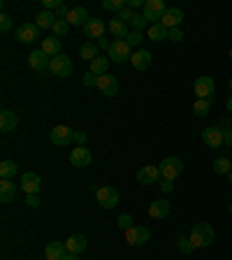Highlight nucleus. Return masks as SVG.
Listing matches in <instances>:
<instances>
[{"label": "nucleus", "mask_w": 232, "mask_h": 260, "mask_svg": "<svg viewBox=\"0 0 232 260\" xmlns=\"http://www.w3.org/2000/svg\"><path fill=\"white\" fill-rule=\"evenodd\" d=\"M195 95L200 100H209L214 98V79L211 77H200L195 82Z\"/></svg>", "instance_id": "obj_16"}, {"label": "nucleus", "mask_w": 232, "mask_h": 260, "mask_svg": "<svg viewBox=\"0 0 232 260\" xmlns=\"http://www.w3.org/2000/svg\"><path fill=\"white\" fill-rule=\"evenodd\" d=\"M230 89H232V79H230Z\"/></svg>", "instance_id": "obj_56"}, {"label": "nucleus", "mask_w": 232, "mask_h": 260, "mask_svg": "<svg viewBox=\"0 0 232 260\" xmlns=\"http://www.w3.org/2000/svg\"><path fill=\"white\" fill-rule=\"evenodd\" d=\"M167 40H172V42H181L183 40L181 28H170V30H167Z\"/></svg>", "instance_id": "obj_43"}, {"label": "nucleus", "mask_w": 232, "mask_h": 260, "mask_svg": "<svg viewBox=\"0 0 232 260\" xmlns=\"http://www.w3.org/2000/svg\"><path fill=\"white\" fill-rule=\"evenodd\" d=\"M202 142H205L207 146H214V149L223 146V130L218 126L205 128V130H202Z\"/></svg>", "instance_id": "obj_14"}, {"label": "nucleus", "mask_w": 232, "mask_h": 260, "mask_svg": "<svg viewBox=\"0 0 232 260\" xmlns=\"http://www.w3.org/2000/svg\"><path fill=\"white\" fill-rule=\"evenodd\" d=\"M98 89H100V93H105L107 98H114V95L119 93V79L107 72V75H102V77L98 79Z\"/></svg>", "instance_id": "obj_12"}, {"label": "nucleus", "mask_w": 232, "mask_h": 260, "mask_svg": "<svg viewBox=\"0 0 232 260\" xmlns=\"http://www.w3.org/2000/svg\"><path fill=\"white\" fill-rule=\"evenodd\" d=\"M51 30H54L56 38H63V35H67V30H70V23H67L65 19H58V21L54 23V28H51Z\"/></svg>", "instance_id": "obj_37"}, {"label": "nucleus", "mask_w": 232, "mask_h": 260, "mask_svg": "<svg viewBox=\"0 0 232 260\" xmlns=\"http://www.w3.org/2000/svg\"><path fill=\"white\" fill-rule=\"evenodd\" d=\"M214 172L216 174H230L232 172V161L225 158V156H218L214 161Z\"/></svg>", "instance_id": "obj_33"}, {"label": "nucleus", "mask_w": 232, "mask_h": 260, "mask_svg": "<svg viewBox=\"0 0 232 260\" xmlns=\"http://www.w3.org/2000/svg\"><path fill=\"white\" fill-rule=\"evenodd\" d=\"M183 21V12L181 7H170V10L165 12V17H163V26L170 30V28H179V23Z\"/></svg>", "instance_id": "obj_20"}, {"label": "nucleus", "mask_w": 232, "mask_h": 260, "mask_svg": "<svg viewBox=\"0 0 232 260\" xmlns=\"http://www.w3.org/2000/svg\"><path fill=\"white\" fill-rule=\"evenodd\" d=\"M70 163H72V167H89L91 163H93V156H91L89 146H77V149H72Z\"/></svg>", "instance_id": "obj_10"}, {"label": "nucleus", "mask_w": 232, "mask_h": 260, "mask_svg": "<svg viewBox=\"0 0 232 260\" xmlns=\"http://www.w3.org/2000/svg\"><path fill=\"white\" fill-rule=\"evenodd\" d=\"M218 128H221L223 133H225V130H232V128H230V119H221V121H218Z\"/></svg>", "instance_id": "obj_49"}, {"label": "nucleus", "mask_w": 232, "mask_h": 260, "mask_svg": "<svg viewBox=\"0 0 232 260\" xmlns=\"http://www.w3.org/2000/svg\"><path fill=\"white\" fill-rule=\"evenodd\" d=\"M19 126V117L12 109H3L0 112V130L3 133H12Z\"/></svg>", "instance_id": "obj_21"}, {"label": "nucleus", "mask_w": 232, "mask_h": 260, "mask_svg": "<svg viewBox=\"0 0 232 260\" xmlns=\"http://www.w3.org/2000/svg\"><path fill=\"white\" fill-rule=\"evenodd\" d=\"M109 58L107 56H98L95 61H91V72L93 75H98V77H102V75H107V70H109Z\"/></svg>", "instance_id": "obj_28"}, {"label": "nucleus", "mask_w": 232, "mask_h": 260, "mask_svg": "<svg viewBox=\"0 0 232 260\" xmlns=\"http://www.w3.org/2000/svg\"><path fill=\"white\" fill-rule=\"evenodd\" d=\"M105 30H107V26H105V21H102V19H91V21L84 26V35L89 38V42L93 38L100 40L102 35H105Z\"/></svg>", "instance_id": "obj_17"}, {"label": "nucleus", "mask_w": 232, "mask_h": 260, "mask_svg": "<svg viewBox=\"0 0 232 260\" xmlns=\"http://www.w3.org/2000/svg\"><path fill=\"white\" fill-rule=\"evenodd\" d=\"M19 172V165L14 161H3L0 163V179H14V174Z\"/></svg>", "instance_id": "obj_30"}, {"label": "nucleus", "mask_w": 232, "mask_h": 260, "mask_svg": "<svg viewBox=\"0 0 232 260\" xmlns=\"http://www.w3.org/2000/svg\"><path fill=\"white\" fill-rule=\"evenodd\" d=\"M230 214H232V205H230Z\"/></svg>", "instance_id": "obj_57"}, {"label": "nucleus", "mask_w": 232, "mask_h": 260, "mask_svg": "<svg viewBox=\"0 0 232 260\" xmlns=\"http://www.w3.org/2000/svg\"><path fill=\"white\" fill-rule=\"evenodd\" d=\"M161 191L163 193H172V191H174V181H170V179H161Z\"/></svg>", "instance_id": "obj_45"}, {"label": "nucleus", "mask_w": 232, "mask_h": 260, "mask_svg": "<svg viewBox=\"0 0 232 260\" xmlns=\"http://www.w3.org/2000/svg\"><path fill=\"white\" fill-rule=\"evenodd\" d=\"M116 223H119V228H121V230H130V228H133V216H130V214H121Z\"/></svg>", "instance_id": "obj_40"}, {"label": "nucleus", "mask_w": 232, "mask_h": 260, "mask_svg": "<svg viewBox=\"0 0 232 260\" xmlns=\"http://www.w3.org/2000/svg\"><path fill=\"white\" fill-rule=\"evenodd\" d=\"M133 17H135V12L130 10V7H126V10H121L119 14H116V19H119V21H123V23H130V21H133Z\"/></svg>", "instance_id": "obj_41"}, {"label": "nucleus", "mask_w": 232, "mask_h": 260, "mask_svg": "<svg viewBox=\"0 0 232 260\" xmlns=\"http://www.w3.org/2000/svg\"><path fill=\"white\" fill-rule=\"evenodd\" d=\"M230 61H232V49H230Z\"/></svg>", "instance_id": "obj_55"}, {"label": "nucleus", "mask_w": 232, "mask_h": 260, "mask_svg": "<svg viewBox=\"0 0 232 260\" xmlns=\"http://www.w3.org/2000/svg\"><path fill=\"white\" fill-rule=\"evenodd\" d=\"M227 181H230V183H232V172H230V174H227Z\"/></svg>", "instance_id": "obj_54"}, {"label": "nucleus", "mask_w": 232, "mask_h": 260, "mask_svg": "<svg viewBox=\"0 0 232 260\" xmlns=\"http://www.w3.org/2000/svg\"><path fill=\"white\" fill-rule=\"evenodd\" d=\"M0 30H3V33L12 30V19L7 17V14H3V17H0Z\"/></svg>", "instance_id": "obj_44"}, {"label": "nucleus", "mask_w": 232, "mask_h": 260, "mask_svg": "<svg viewBox=\"0 0 232 260\" xmlns=\"http://www.w3.org/2000/svg\"><path fill=\"white\" fill-rule=\"evenodd\" d=\"M137 181L142 186H153V183L161 181V167L158 165H144L137 172Z\"/></svg>", "instance_id": "obj_7"}, {"label": "nucleus", "mask_w": 232, "mask_h": 260, "mask_svg": "<svg viewBox=\"0 0 232 260\" xmlns=\"http://www.w3.org/2000/svg\"><path fill=\"white\" fill-rule=\"evenodd\" d=\"M98 47H100V49H107V51H109L111 42H109V40H107V38H100V40H98Z\"/></svg>", "instance_id": "obj_47"}, {"label": "nucleus", "mask_w": 232, "mask_h": 260, "mask_svg": "<svg viewBox=\"0 0 232 260\" xmlns=\"http://www.w3.org/2000/svg\"><path fill=\"white\" fill-rule=\"evenodd\" d=\"M63 260H82V258H79L77 253H67V255H65V258H63Z\"/></svg>", "instance_id": "obj_52"}, {"label": "nucleus", "mask_w": 232, "mask_h": 260, "mask_svg": "<svg viewBox=\"0 0 232 260\" xmlns=\"http://www.w3.org/2000/svg\"><path fill=\"white\" fill-rule=\"evenodd\" d=\"M74 142H77L79 146H84V142H86V133H74Z\"/></svg>", "instance_id": "obj_50"}, {"label": "nucleus", "mask_w": 232, "mask_h": 260, "mask_svg": "<svg viewBox=\"0 0 232 260\" xmlns=\"http://www.w3.org/2000/svg\"><path fill=\"white\" fill-rule=\"evenodd\" d=\"M142 38H144V35L139 33V30H130V35H128V38H126L128 47H130V49H133V47H137L139 42H142Z\"/></svg>", "instance_id": "obj_39"}, {"label": "nucleus", "mask_w": 232, "mask_h": 260, "mask_svg": "<svg viewBox=\"0 0 232 260\" xmlns=\"http://www.w3.org/2000/svg\"><path fill=\"white\" fill-rule=\"evenodd\" d=\"M49 72H54L56 77H70L72 75V61L70 56H56L51 58V65H49Z\"/></svg>", "instance_id": "obj_8"}, {"label": "nucleus", "mask_w": 232, "mask_h": 260, "mask_svg": "<svg viewBox=\"0 0 232 260\" xmlns=\"http://www.w3.org/2000/svg\"><path fill=\"white\" fill-rule=\"evenodd\" d=\"M225 109L232 114V95H230V98H227V102H225Z\"/></svg>", "instance_id": "obj_53"}, {"label": "nucleus", "mask_w": 232, "mask_h": 260, "mask_svg": "<svg viewBox=\"0 0 232 260\" xmlns=\"http://www.w3.org/2000/svg\"><path fill=\"white\" fill-rule=\"evenodd\" d=\"M67 255L65 242H49L45 249V258L47 260H63Z\"/></svg>", "instance_id": "obj_19"}, {"label": "nucleus", "mask_w": 232, "mask_h": 260, "mask_svg": "<svg viewBox=\"0 0 232 260\" xmlns=\"http://www.w3.org/2000/svg\"><path fill=\"white\" fill-rule=\"evenodd\" d=\"M56 21H58V19H56V14H54V12H47V10H42L37 17H35V26H37L40 30H42V28H54Z\"/></svg>", "instance_id": "obj_27"}, {"label": "nucleus", "mask_w": 232, "mask_h": 260, "mask_svg": "<svg viewBox=\"0 0 232 260\" xmlns=\"http://www.w3.org/2000/svg\"><path fill=\"white\" fill-rule=\"evenodd\" d=\"M126 7H128L126 0H102V10H107V12H116V14H119V12L126 10Z\"/></svg>", "instance_id": "obj_35"}, {"label": "nucleus", "mask_w": 232, "mask_h": 260, "mask_svg": "<svg viewBox=\"0 0 232 260\" xmlns=\"http://www.w3.org/2000/svg\"><path fill=\"white\" fill-rule=\"evenodd\" d=\"M188 237H190L195 249H207V246H211V242H214V228H211L209 223H195Z\"/></svg>", "instance_id": "obj_1"}, {"label": "nucleus", "mask_w": 232, "mask_h": 260, "mask_svg": "<svg viewBox=\"0 0 232 260\" xmlns=\"http://www.w3.org/2000/svg\"><path fill=\"white\" fill-rule=\"evenodd\" d=\"M49 137H51V144H56V146H67L70 142H74V130L67 126H56Z\"/></svg>", "instance_id": "obj_9"}, {"label": "nucleus", "mask_w": 232, "mask_h": 260, "mask_svg": "<svg viewBox=\"0 0 232 260\" xmlns=\"http://www.w3.org/2000/svg\"><path fill=\"white\" fill-rule=\"evenodd\" d=\"M95 198H98V205L102 209H114L119 205V191L111 189V186H100L95 189Z\"/></svg>", "instance_id": "obj_5"}, {"label": "nucleus", "mask_w": 232, "mask_h": 260, "mask_svg": "<svg viewBox=\"0 0 232 260\" xmlns=\"http://www.w3.org/2000/svg\"><path fill=\"white\" fill-rule=\"evenodd\" d=\"M167 38V28L163 26V23H153V26L149 28V40H153V42H161V40Z\"/></svg>", "instance_id": "obj_34"}, {"label": "nucleus", "mask_w": 232, "mask_h": 260, "mask_svg": "<svg viewBox=\"0 0 232 260\" xmlns=\"http://www.w3.org/2000/svg\"><path fill=\"white\" fill-rule=\"evenodd\" d=\"M109 30H111V35H114V38H119V40H126L128 35H130L128 23L119 21V19H111V21H109Z\"/></svg>", "instance_id": "obj_29"}, {"label": "nucleus", "mask_w": 232, "mask_h": 260, "mask_svg": "<svg viewBox=\"0 0 232 260\" xmlns=\"http://www.w3.org/2000/svg\"><path fill=\"white\" fill-rule=\"evenodd\" d=\"M98 79H100L98 75H93V72H86L82 82H84V86H89V89H91V86H98Z\"/></svg>", "instance_id": "obj_42"}, {"label": "nucleus", "mask_w": 232, "mask_h": 260, "mask_svg": "<svg viewBox=\"0 0 232 260\" xmlns=\"http://www.w3.org/2000/svg\"><path fill=\"white\" fill-rule=\"evenodd\" d=\"M28 65L33 70H40V72H49V65H51V58L45 54L42 49H35L33 54L28 56Z\"/></svg>", "instance_id": "obj_13"}, {"label": "nucleus", "mask_w": 232, "mask_h": 260, "mask_svg": "<svg viewBox=\"0 0 232 260\" xmlns=\"http://www.w3.org/2000/svg\"><path fill=\"white\" fill-rule=\"evenodd\" d=\"M158 167H161V179H170V181L181 177V172H183V163H181V158H177V156L165 158Z\"/></svg>", "instance_id": "obj_4"}, {"label": "nucleus", "mask_w": 232, "mask_h": 260, "mask_svg": "<svg viewBox=\"0 0 232 260\" xmlns=\"http://www.w3.org/2000/svg\"><path fill=\"white\" fill-rule=\"evenodd\" d=\"M170 214V202L167 200H153L149 205V216L151 218H165V216Z\"/></svg>", "instance_id": "obj_25"}, {"label": "nucleus", "mask_w": 232, "mask_h": 260, "mask_svg": "<svg viewBox=\"0 0 232 260\" xmlns=\"http://www.w3.org/2000/svg\"><path fill=\"white\" fill-rule=\"evenodd\" d=\"M139 5H144V0H128V7H130V10H135V7H139Z\"/></svg>", "instance_id": "obj_51"}, {"label": "nucleus", "mask_w": 232, "mask_h": 260, "mask_svg": "<svg viewBox=\"0 0 232 260\" xmlns=\"http://www.w3.org/2000/svg\"><path fill=\"white\" fill-rule=\"evenodd\" d=\"M40 49L45 51L47 56H54V58H56V56H61V40H58V38H45Z\"/></svg>", "instance_id": "obj_26"}, {"label": "nucleus", "mask_w": 232, "mask_h": 260, "mask_svg": "<svg viewBox=\"0 0 232 260\" xmlns=\"http://www.w3.org/2000/svg\"><path fill=\"white\" fill-rule=\"evenodd\" d=\"M21 189L23 193H40V189H42V179H40V174H35V172H23L21 174Z\"/></svg>", "instance_id": "obj_11"}, {"label": "nucleus", "mask_w": 232, "mask_h": 260, "mask_svg": "<svg viewBox=\"0 0 232 260\" xmlns=\"http://www.w3.org/2000/svg\"><path fill=\"white\" fill-rule=\"evenodd\" d=\"M167 10H170V7H167L163 0H146V3H144V12H142V14H144V19H146V21L161 23Z\"/></svg>", "instance_id": "obj_3"}, {"label": "nucleus", "mask_w": 232, "mask_h": 260, "mask_svg": "<svg viewBox=\"0 0 232 260\" xmlns=\"http://www.w3.org/2000/svg\"><path fill=\"white\" fill-rule=\"evenodd\" d=\"M14 38H17L19 42H35V40L40 38V28L35 26V23H21V26L17 28Z\"/></svg>", "instance_id": "obj_15"}, {"label": "nucleus", "mask_w": 232, "mask_h": 260, "mask_svg": "<svg viewBox=\"0 0 232 260\" xmlns=\"http://www.w3.org/2000/svg\"><path fill=\"white\" fill-rule=\"evenodd\" d=\"M14 198H17V186H14V181L3 179V181H0V202H3V205H10V202H14Z\"/></svg>", "instance_id": "obj_22"}, {"label": "nucleus", "mask_w": 232, "mask_h": 260, "mask_svg": "<svg viewBox=\"0 0 232 260\" xmlns=\"http://www.w3.org/2000/svg\"><path fill=\"white\" fill-rule=\"evenodd\" d=\"M86 246H89V242H86V237L84 235H72L70 239H65V249L67 253H82V251H86Z\"/></svg>", "instance_id": "obj_24"}, {"label": "nucleus", "mask_w": 232, "mask_h": 260, "mask_svg": "<svg viewBox=\"0 0 232 260\" xmlns=\"http://www.w3.org/2000/svg\"><path fill=\"white\" fill-rule=\"evenodd\" d=\"M144 23H146V19H144V14H137V12H135V17H133V21L128 23V26L133 28V30H139V33H142V28H144Z\"/></svg>", "instance_id": "obj_38"}, {"label": "nucleus", "mask_w": 232, "mask_h": 260, "mask_svg": "<svg viewBox=\"0 0 232 260\" xmlns=\"http://www.w3.org/2000/svg\"><path fill=\"white\" fill-rule=\"evenodd\" d=\"M151 239V230L144 226H133L130 230H126V242L130 246H144Z\"/></svg>", "instance_id": "obj_6"}, {"label": "nucleus", "mask_w": 232, "mask_h": 260, "mask_svg": "<svg viewBox=\"0 0 232 260\" xmlns=\"http://www.w3.org/2000/svg\"><path fill=\"white\" fill-rule=\"evenodd\" d=\"M211 105H214V98H209V100H195V105H193V112H195V117H200V119H205L207 114H209V109H211Z\"/></svg>", "instance_id": "obj_31"}, {"label": "nucleus", "mask_w": 232, "mask_h": 260, "mask_svg": "<svg viewBox=\"0 0 232 260\" xmlns=\"http://www.w3.org/2000/svg\"><path fill=\"white\" fill-rule=\"evenodd\" d=\"M26 205L35 209V207H40V198H37L35 193H28V195H26Z\"/></svg>", "instance_id": "obj_46"}, {"label": "nucleus", "mask_w": 232, "mask_h": 260, "mask_svg": "<svg viewBox=\"0 0 232 260\" xmlns=\"http://www.w3.org/2000/svg\"><path fill=\"white\" fill-rule=\"evenodd\" d=\"M107 56H109L111 63H126L133 58V49L128 47L126 40H114L109 47V51H107Z\"/></svg>", "instance_id": "obj_2"}, {"label": "nucleus", "mask_w": 232, "mask_h": 260, "mask_svg": "<svg viewBox=\"0 0 232 260\" xmlns=\"http://www.w3.org/2000/svg\"><path fill=\"white\" fill-rule=\"evenodd\" d=\"M177 249L181 251V253H193L195 246H193V242H190V237H186V235H179V237H177Z\"/></svg>", "instance_id": "obj_36"}, {"label": "nucleus", "mask_w": 232, "mask_h": 260, "mask_svg": "<svg viewBox=\"0 0 232 260\" xmlns=\"http://www.w3.org/2000/svg\"><path fill=\"white\" fill-rule=\"evenodd\" d=\"M65 21L70 23V26H86V23L91 21L89 10H86V7H72Z\"/></svg>", "instance_id": "obj_18"}, {"label": "nucleus", "mask_w": 232, "mask_h": 260, "mask_svg": "<svg viewBox=\"0 0 232 260\" xmlns=\"http://www.w3.org/2000/svg\"><path fill=\"white\" fill-rule=\"evenodd\" d=\"M79 56L84 61H95L98 58V45L95 42H84L82 49H79Z\"/></svg>", "instance_id": "obj_32"}, {"label": "nucleus", "mask_w": 232, "mask_h": 260, "mask_svg": "<svg viewBox=\"0 0 232 260\" xmlns=\"http://www.w3.org/2000/svg\"><path fill=\"white\" fill-rule=\"evenodd\" d=\"M151 51H146V49H137L133 54V58H130V63H133V67L135 70H146V67L151 65Z\"/></svg>", "instance_id": "obj_23"}, {"label": "nucleus", "mask_w": 232, "mask_h": 260, "mask_svg": "<svg viewBox=\"0 0 232 260\" xmlns=\"http://www.w3.org/2000/svg\"><path fill=\"white\" fill-rule=\"evenodd\" d=\"M223 144H225V146H232V130H225V133H223Z\"/></svg>", "instance_id": "obj_48"}]
</instances>
